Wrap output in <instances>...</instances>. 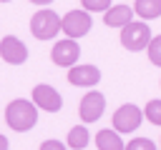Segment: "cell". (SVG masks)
Segmentation results:
<instances>
[{"label": "cell", "instance_id": "3", "mask_svg": "<svg viewBox=\"0 0 161 150\" xmlns=\"http://www.w3.org/2000/svg\"><path fill=\"white\" fill-rule=\"evenodd\" d=\"M148 42H151V28L141 20V22H128L123 30H121V45L126 48V50H131V52H138V50H143V48H148Z\"/></svg>", "mask_w": 161, "mask_h": 150}, {"label": "cell", "instance_id": "11", "mask_svg": "<svg viewBox=\"0 0 161 150\" xmlns=\"http://www.w3.org/2000/svg\"><path fill=\"white\" fill-rule=\"evenodd\" d=\"M131 18H133V10L128 5H111L106 10V15H103L108 28H126L131 22Z\"/></svg>", "mask_w": 161, "mask_h": 150}, {"label": "cell", "instance_id": "7", "mask_svg": "<svg viewBox=\"0 0 161 150\" xmlns=\"http://www.w3.org/2000/svg\"><path fill=\"white\" fill-rule=\"evenodd\" d=\"M0 58H3L5 62H10V65H23V62L28 60V48H25V42H23L20 38L5 35V38L0 40Z\"/></svg>", "mask_w": 161, "mask_h": 150}, {"label": "cell", "instance_id": "10", "mask_svg": "<svg viewBox=\"0 0 161 150\" xmlns=\"http://www.w3.org/2000/svg\"><path fill=\"white\" fill-rule=\"evenodd\" d=\"M101 80V70L96 65H73L68 70V82L75 88H93Z\"/></svg>", "mask_w": 161, "mask_h": 150}, {"label": "cell", "instance_id": "15", "mask_svg": "<svg viewBox=\"0 0 161 150\" xmlns=\"http://www.w3.org/2000/svg\"><path fill=\"white\" fill-rule=\"evenodd\" d=\"M143 115H146V120H148V122L161 125V100H151V102L146 105Z\"/></svg>", "mask_w": 161, "mask_h": 150}, {"label": "cell", "instance_id": "17", "mask_svg": "<svg viewBox=\"0 0 161 150\" xmlns=\"http://www.w3.org/2000/svg\"><path fill=\"white\" fill-rule=\"evenodd\" d=\"M148 60L153 62V65H158L161 68V35H156V38H151V42H148Z\"/></svg>", "mask_w": 161, "mask_h": 150}, {"label": "cell", "instance_id": "1", "mask_svg": "<svg viewBox=\"0 0 161 150\" xmlns=\"http://www.w3.org/2000/svg\"><path fill=\"white\" fill-rule=\"evenodd\" d=\"M5 122L10 130L15 132H28L35 122H38V108L30 102V100H13L8 108H5Z\"/></svg>", "mask_w": 161, "mask_h": 150}, {"label": "cell", "instance_id": "19", "mask_svg": "<svg viewBox=\"0 0 161 150\" xmlns=\"http://www.w3.org/2000/svg\"><path fill=\"white\" fill-rule=\"evenodd\" d=\"M40 150H65V145H63L60 140H45V142L40 145Z\"/></svg>", "mask_w": 161, "mask_h": 150}, {"label": "cell", "instance_id": "13", "mask_svg": "<svg viewBox=\"0 0 161 150\" xmlns=\"http://www.w3.org/2000/svg\"><path fill=\"white\" fill-rule=\"evenodd\" d=\"M96 148L98 150H123V142L116 130H101L96 135Z\"/></svg>", "mask_w": 161, "mask_h": 150}, {"label": "cell", "instance_id": "6", "mask_svg": "<svg viewBox=\"0 0 161 150\" xmlns=\"http://www.w3.org/2000/svg\"><path fill=\"white\" fill-rule=\"evenodd\" d=\"M103 110H106V98H103V92L91 90V92L83 95L80 108H78V115H80L83 122H96V120L103 115Z\"/></svg>", "mask_w": 161, "mask_h": 150}, {"label": "cell", "instance_id": "12", "mask_svg": "<svg viewBox=\"0 0 161 150\" xmlns=\"http://www.w3.org/2000/svg\"><path fill=\"white\" fill-rule=\"evenodd\" d=\"M131 10L136 15H141L143 20H151V18H158L161 15V0H136Z\"/></svg>", "mask_w": 161, "mask_h": 150}, {"label": "cell", "instance_id": "18", "mask_svg": "<svg viewBox=\"0 0 161 150\" xmlns=\"http://www.w3.org/2000/svg\"><path fill=\"white\" fill-rule=\"evenodd\" d=\"M123 150H156V145L148 138H133L128 145H123Z\"/></svg>", "mask_w": 161, "mask_h": 150}, {"label": "cell", "instance_id": "8", "mask_svg": "<svg viewBox=\"0 0 161 150\" xmlns=\"http://www.w3.org/2000/svg\"><path fill=\"white\" fill-rule=\"evenodd\" d=\"M78 55H80V45L75 40H68V38L58 40L53 45V50H50V60L55 65H60V68H73L75 60H78Z\"/></svg>", "mask_w": 161, "mask_h": 150}, {"label": "cell", "instance_id": "9", "mask_svg": "<svg viewBox=\"0 0 161 150\" xmlns=\"http://www.w3.org/2000/svg\"><path fill=\"white\" fill-rule=\"evenodd\" d=\"M33 105H35V108H43V110H48V112H58L60 105H63V98H60V92H58L53 85L40 82V85L33 88Z\"/></svg>", "mask_w": 161, "mask_h": 150}, {"label": "cell", "instance_id": "14", "mask_svg": "<svg viewBox=\"0 0 161 150\" xmlns=\"http://www.w3.org/2000/svg\"><path fill=\"white\" fill-rule=\"evenodd\" d=\"M88 140H91V135H88V128H86V125L70 128V132H68V145H70L73 150H83V148L88 145Z\"/></svg>", "mask_w": 161, "mask_h": 150}, {"label": "cell", "instance_id": "2", "mask_svg": "<svg viewBox=\"0 0 161 150\" xmlns=\"http://www.w3.org/2000/svg\"><path fill=\"white\" fill-rule=\"evenodd\" d=\"M60 30V15L53 12V10H38L33 18H30V32L38 38V40H50L55 38Z\"/></svg>", "mask_w": 161, "mask_h": 150}, {"label": "cell", "instance_id": "20", "mask_svg": "<svg viewBox=\"0 0 161 150\" xmlns=\"http://www.w3.org/2000/svg\"><path fill=\"white\" fill-rule=\"evenodd\" d=\"M10 148V142H8V138L5 135H0V150H8Z\"/></svg>", "mask_w": 161, "mask_h": 150}, {"label": "cell", "instance_id": "16", "mask_svg": "<svg viewBox=\"0 0 161 150\" xmlns=\"http://www.w3.org/2000/svg\"><path fill=\"white\" fill-rule=\"evenodd\" d=\"M80 5L86 12H106L113 2L111 0H80Z\"/></svg>", "mask_w": 161, "mask_h": 150}, {"label": "cell", "instance_id": "5", "mask_svg": "<svg viewBox=\"0 0 161 150\" xmlns=\"http://www.w3.org/2000/svg\"><path fill=\"white\" fill-rule=\"evenodd\" d=\"M141 120H143V112L133 102H126L113 112V130L116 132H133L141 125Z\"/></svg>", "mask_w": 161, "mask_h": 150}, {"label": "cell", "instance_id": "4", "mask_svg": "<svg viewBox=\"0 0 161 150\" xmlns=\"http://www.w3.org/2000/svg\"><path fill=\"white\" fill-rule=\"evenodd\" d=\"M91 15L86 10H70L60 18V30L68 35V40H75V38H83L88 30H91Z\"/></svg>", "mask_w": 161, "mask_h": 150}]
</instances>
